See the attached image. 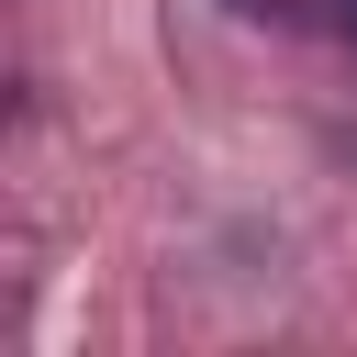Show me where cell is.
Instances as JSON below:
<instances>
[{"instance_id": "cell-1", "label": "cell", "mask_w": 357, "mask_h": 357, "mask_svg": "<svg viewBox=\"0 0 357 357\" xmlns=\"http://www.w3.org/2000/svg\"><path fill=\"white\" fill-rule=\"evenodd\" d=\"M335 33H346V45H357V0H335Z\"/></svg>"}, {"instance_id": "cell-2", "label": "cell", "mask_w": 357, "mask_h": 357, "mask_svg": "<svg viewBox=\"0 0 357 357\" xmlns=\"http://www.w3.org/2000/svg\"><path fill=\"white\" fill-rule=\"evenodd\" d=\"M223 11H245V22H257V11H279V0H223Z\"/></svg>"}]
</instances>
